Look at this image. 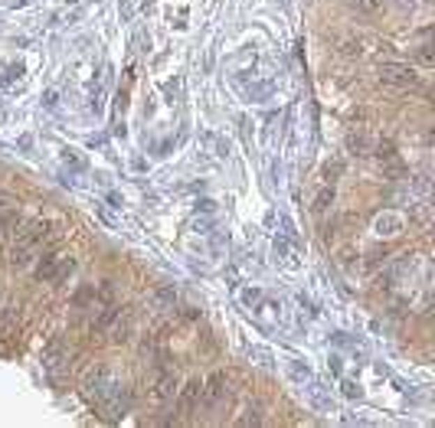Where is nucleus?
Masks as SVG:
<instances>
[{
	"label": "nucleus",
	"mask_w": 435,
	"mask_h": 428,
	"mask_svg": "<svg viewBox=\"0 0 435 428\" xmlns=\"http://www.w3.org/2000/svg\"><path fill=\"white\" fill-rule=\"evenodd\" d=\"M376 82H380L386 92H409V88L419 86V72H415L409 63H399V59H390L376 69Z\"/></svg>",
	"instance_id": "1"
},
{
	"label": "nucleus",
	"mask_w": 435,
	"mask_h": 428,
	"mask_svg": "<svg viewBox=\"0 0 435 428\" xmlns=\"http://www.w3.org/2000/svg\"><path fill=\"white\" fill-rule=\"evenodd\" d=\"M118 386L121 383H118V376L112 373V366L102 363L85 376V396H89V402H96V406H105L108 399L118 393Z\"/></svg>",
	"instance_id": "2"
},
{
	"label": "nucleus",
	"mask_w": 435,
	"mask_h": 428,
	"mask_svg": "<svg viewBox=\"0 0 435 428\" xmlns=\"http://www.w3.org/2000/svg\"><path fill=\"white\" fill-rule=\"evenodd\" d=\"M46 236H49V219H30V223L17 232V239H13L10 255L13 252H33Z\"/></svg>",
	"instance_id": "3"
},
{
	"label": "nucleus",
	"mask_w": 435,
	"mask_h": 428,
	"mask_svg": "<svg viewBox=\"0 0 435 428\" xmlns=\"http://www.w3.org/2000/svg\"><path fill=\"white\" fill-rule=\"evenodd\" d=\"M223 396H229V376L223 373V370H216V373H210L206 379H203V409H213L216 402Z\"/></svg>",
	"instance_id": "4"
},
{
	"label": "nucleus",
	"mask_w": 435,
	"mask_h": 428,
	"mask_svg": "<svg viewBox=\"0 0 435 428\" xmlns=\"http://www.w3.org/2000/svg\"><path fill=\"white\" fill-rule=\"evenodd\" d=\"M203 402V379L200 376H193V379H187V383L177 389V409H181L183 415H190V412H197Z\"/></svg>",
	"instance_id": "5"
},
{
	"label": "nucleus",
	"mask_w": 435,
	"mask_h": 428,
	"mask_svg": "<svg viewBox=\"0 0 435 428\" xmlns=\"http://www.w3.org/2000/svg\"><path fill=\"white\" fill-rule=\"evenodd\" d=\"M59 262H63V248H59V246L46 248V252L36 258V265H33V281H49Z\"/></svg>",
	"instance_id": "6"
},
{
	"label": "nucleus",
	"mask_w": 435,
	"mask_h": 428,
	"mask_svg": "<svg viewBox=\"0 0 435 428\" xmlns=\"http://www.w3.org/2000/svg\"><path fill=\"white\" fill-rule=\"evenodd\" d=\"M118 314H121V308H118V304H105V308H102L96 317H92V324H89V333H105L108 327L118 321Z\"/></svg>",
	"instance_id": "7"
},
{
	"label": "nucleus",
	"mask_w": 435,
	"mask_h": 428,
	"mask_svg": "<svg viewBox=\"0 0 435 428\" xmlns=\"http://www.w3.org/2000/svg\"><path fill=\"white\" fill-rule=\"evenodd\" d=\"M347 150L353 157H367V154H373V138L367 131H351L347 134Z\"/></svg>",
	"instance_id": "8"
},
{
	"label": "nucleus",
	"mask_w": 435,
	"mask_h": 428,
	"mask_svg": "<svg viewBox=\"0 0 435 428\" xmlns=\"http://www.w3.org/2000/svg\"><path fill=\"white\" fill-rule=\"evenodd\" d=\"M177 389H181V379H177V373H164L158 379V386H154V399H158V402H167V399L177 396Z\"/></svg>",
	"instance_id": "9"
},
{
	"label": "nucleus",
	"mask_w": 435,
	"mask_h": 428,
	"mask_svg": "<svg viewBox=\"0 0 435 428\" xmlns=\"http://www.w3.org/2000/svg\"><path fill=\"white\" fill-rule=\"evenodd\" d=\"M373 229H376V236H396V232H403V216L399 213H383V216H376Z\"/></svg>",
	"instance_id": "10"
},
{
	"label": "nucleus",
	"mask_w": 435,
	"mask_h": 428,
	"mask_svg": "<svg viewBox=\"0 0 435 428\" xmlns=\"http://www.w3.org/2000/svg\"><path fill=\"white\" fill-rule=\"evenodd\" d=\"M96 301H98V288H96V285H79L75 294L69 298V304H72L75 310H85V308H96Z\"/></svg>",
	"instance_id": "11"
},
{
	"label": "nucleus",
	"mask_w": 435,
	"mask_h": 428,
	"mask_svg": "<svg viewBox=\"0 0 435 428\" xmlns=\"http://www.w3.org/2000/svg\"><path fill=\"white\" fill-rule=\"evenodd\" d=\"M75 271H79V258H75V255L66 258L63 255V262L56 265V271H53V278H49V281H53V285H69V281L75 278Z\"/></svg>",
	"instance_id": "12"
},
{
	"label": "nucleus",
	"mask_w": 435,
	"mask_h": 428,
	"mask_svg": "<svg viewBox=\"0 0 435 428\" xmlns=\"http://www.w3.org/2000/svg\"><path fill=\"white\" fill-rule=\"evenodd\" d=\"M43 356H46V363H49V366L63 363V360H69V343H66L63 337H53V340L46 343V350H43Z\"/></svg>",
	"instance_id": "13"
},
{
	"label": "nucleus",
	"mask_w": 435,
	"mask_h": 428,
	"mask_svg": "<svg viewBox=\"0 0 435 428\" xmlns=\"http://www.w3.org/2000/svg\"><path fill=\"white\" fill-rule=\"evenodd\" d=\"M337 56H344V59H357V56H363V40L360 36H344L337 43Z\"/></svg>",
	"instance_id": "14"
},
{
	"label": "nucleus",
	"mask_w": 435,
	"mask_h": 428,
	"mask_svg": "<svg viewBox=\"0 0 435 428\" xmlns=\"http://www.w3.org/2000/svg\"><path fill=\"white\" fill-rule=\"evenodd\" d=\"M373 154H376L380 161H386V164H396V161H399V157H396L393 138H376V141H373Z\"/></svg>",
	"instance_id": "15"
},
{
	"label": "nucleus",
	"mask_w": 435,
	"mask_h": 428,
	"mask_svg": "<svg viewBox=\"0 0 435 428\" xmlns=\"http://www.w3.org/2000/svg\"><path fill=\"white\" fill-rule=\"evenodd\" d=\"M347 3H351L357 13H367V17L383 10V0H347Z\"/></svg>",
	"instance_id": "16"
},
{
	"label": "nucleus",
	"mask_w": 435,
	"mask_h": 428,
	"mask_svg": "<svg viewBox=\"0 0 435 428\" xmlns=\"http://www.w3.org/2000/svg\"><path fill=\"white\" fill-rule=\"evenodd\" d=\"M330 203H334V187H321L318 196H314V209H318V213H324Z\"/></svg>",
	"instance_id": "17"
},
{
	"label": "nucleus",
	"mask_w": 435,
	"mask_h": 428,
	"mask_svg": "<svg viewBox=\"0 0 435 428\" xmlns=\"http://www.w3.org/2000/svg\"><path fill=\"white\" fill-rule=\"evenodd\" d=\"M275 255L282 258V262H285L288 268H298V258L291 255V248H288V242H285V239H278V242H275Z\"/></svg>",
	"instance_id": "18"
},
{
	"label": "nucleus",
	"mask_w": 435,
	"mask_h": 428,
	"mask_svg": "<svg viewBox=\"0 0 435 428\" xmlns=\"http://www.w3.org/2000/svg\"><path fill=\"white\" fill-rule=\"evenodd\" d=\"M288 376L298 379V383H305V379H311V370H308V366H301L298 360H288Z\"/></svg>",
	"instance_id": "19"
},
{
	"label": "nucleus",
	"mask_w": 435,
	"mask_h": 428,
	"mask_svg": "<svg viewBox=\"0 0 435 428\" xmlns=\"http://www.w3.org/2000/svg\"><path fill=\"white\" fill-rule=\"evenodd\" d=\"M10 225H20V209H7V213H0V236H3V229H10Z\"/></svg>",
	"instance_id": "20"
},
{
	"label": "nucleus",
	"mask_w": 435,
	"mask_h": 428,
	"mask_svg": "<svg viewBox=\"0 0 435 428\" xmlns=\"http://www.w3.org/2000/svg\"><path fill=\"white\" fill-rule=\"evenodd\" d=\"M340 393L347 399H360V386L353 383V379H344V383H340Z\"/></svg>",
	"instance_id": "21"
},
{
	"label": "nucleus",
	"mask_w": 435,
	"mask_h": 428,
	"mask_svg": "<svg viewBox=\"0 0 435 428\" xmlns=\"http://www.w3.org/2000/svg\"><path fill=\"white\" fill-rule=\"evenodd\" d=\"M259 406H245V412H255ZM262 422V415H239L236 418V425H259Z\"/></svg>",
	"instance_id": "22"
},
{
	"label": "nucleus",
	"mask_w": 435,
	"mask_h": 428,
	"mask_svg": "<svg viewBox=\"0 0 435 428\" xmlns=\"http://www.w3.org/2000/svg\"><path fill=\"white\" fill-rule=\"evenodd\" d=\"M63 161H66V164H72L75 171H82V157H79V154H72V150H66Z\"/></svg>",
	"instance_id": "23"
},
{
	"label": "nucleus",
	"mask_w": 435,
	"mask_h": 428,
	"mask_svg": "<svg viewBox=\"0 0 435 428\" xmlns=\"http://www.w3.org/2000/svg\"><path fill=\"white\" fill-rule=\"evenodd\" d=\"M13 203V196L7 190H0V209H3V206H10Z\"/></svg>",
	"instance_id": "24"
},
{
	"label": "nucleus",
	"mask_w": 435,
	"mask_h": 428,
	"mask_svg": "<svg viewBox=\"0 0 435 428\" xmlns=\"http://www.w3.org/2000/svg\"><path fill=\"white\" fill-rule=\"evenodd\" d=\"M56 102H59V95H56V92H46V108H56Z\"/></svg>",
	"instance_id": "25"
},
{
	"label": "nucleus",
	"mask_w": 435,
	"mask_h": 428,
	"mask_svg": "<svg viewBox=\"0 0 435 428\" xmlns=\"http://www.w3.org/2000/svg\"><path fill=\"white\" fill-rule=\"evenodd\" d=\"M66 3H79V0H66Z\"/></svg>",
	"instance_id": "26"
}]
</instances>
